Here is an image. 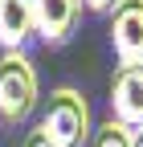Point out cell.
<instances>
[{
    "instance_id": "obj_8",
    "label": "cell",
    "mask_w": 143,
    "mask_h": 147,
    "mask_svg": "<svg viewBox=\"0 0 143 147\" xmlns=\"http://www.w3.org/2000/svg\"><path fill=\"white\" fill-rule=\"evenodd\" d=\"M21 147H57V143H53V139L41 131V127H37V131H29V135H25V143H21Z\"/></svg>"
},
{
    "instance_id": "obj_9",
    "label": "cell",
    "mask_w": 143,
    "mask_h": 147,
    "mask_svg": "<svg viewBox=\"0 0 143 147\" xmlns=\"http://www.w3.org/2000/svg\"><path fill=\"white\" fill-rule=\"evenodd\" d=\"M82 4L90 8V12H111V8L119 4V0H82Z\"/></svg>"
},
{
    "instance_id": "obj_5",
    "label": "cell",
    "mask_w": 143,
    "mask_h": 147,
    "mask_svg": "<svg viewBox=\"0 0 143 147\" xmlns=\"http://www.w3.org/2000/svg\"><path fill=\"white\" fill-rule=\"evenodd\" d=\"M33 21H37V37L45 45H65L78 33L82 0H33Z\"/></svg>"
},
{
    "instance_id": "obj_3",
    "label": "cell",
    "mask_w": 143,
    "mask_h": 147,
    "mask_svg": "<svg viewBox=\"0 0 143 147\" xmlns=\"http://www.w3.org/2000/svg\"><path fill=\"white\" fill-rule=\"evenodd\" d=\"M111 49L119 65L143 61V0H119L111 8Z\"/></svg>"
},
{
    "instance_id": "obj_10",
    "label": "cell",
    "mask_w": 143,
    "mask_h": 147,
    "mask_svg": "<svg viewBox=\"0 0 143 147\" xmlns=\"http://www.w3.org/2000/svg\"><path fill=\"white\" fill-rule=\"evenodd\" d=\"M131 147H143V127H135V131H131Z\"/></svg>"
},
{
    "instance_id": "obj_4",
    "label": "cell",
    "mask_w": 143,
    "mask_h": 147,
    "mask_svg": "<svg viewBox=\"0 0 143 147\" xmlns=\"http://www.w3.org/2000/svg\"><path fill=\"white\" fill-rule=\"evenodd\" d=\"M111 119L127 123L131 131L143 127V61L115 69V78H111Z\"/></svg>"
},
{
    "instance_id": "obj_6",
    "label": "cell",
    "mask_w": 143,
    "mask_h": 147,
    "mask_svg": "<svg viewBox=\"0 0 143 147\" xmlns=\"http://www.w3.org/2000/svg\"><path fill=\"white\" fill-rule=\"evenodd\" d=\"M37 37L33 0H0V49H25Z\"/></svg>"
},
{
    "instance_id": "obj_2",
    "label": "cell",
    "mask_w": 143,
    "mask_h": 147,
    "mask_svg": "<svg viewBox=\"0 0 143 147\" xmlns=\"http://www.w3.org/2000/svg\"><path fill=\"white\" fill-rule=\"evenodd\" d=\"M41 131L57 143V147H86V143H90L94 123H90V102L82 98V90H74V86L49 90Z\"/></svg>"
},
{
    "instance_id": "obj_7",
    "label": "cell",
    "mask_w": 143,
    "mask_h": 147,
    "mask_svg": "<svg viewBox=\"0 0 143 147\" xmlns=\"http://www.w3.org/2000/svg\"><path fill=\"white\" fill-rule=\"evenodd\" d=\"M90 147H131V127L119 119H106L102 127H94Z\"/></svg>"
},
{
    "instance_id": "obj_1",
    "label": "cell",
    "mask_w": 143,
    "mask_h": 147,
    "mask_svg": "<svg viewBox=\"0 0 143 147\" xmlns=\"http://www.w3.org/2000/svg\"><path fill=\"white\" fill-rule=\"evenodd\" d=\"M41 98V82L25 49H4L0 53V119L8 127L25 123Z\"/></svg>"
}]
</instances>
